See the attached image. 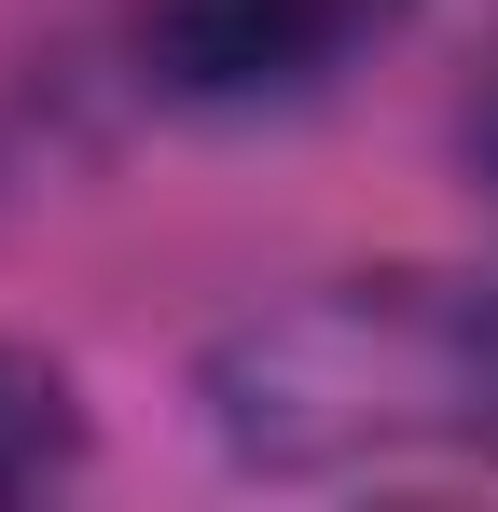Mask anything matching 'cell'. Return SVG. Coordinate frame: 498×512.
Returning <instances> with one entry per match:
<instances>
[{"label": "cell", "mask_w": 498, "mask_h": 512, "mask_svg": "<svg viewBox=\"0 0 498 512\" xmlns=\"http://www.w3.org/2000/svg\"><path fill=\"white\" fill-rule=\"evenodd\" d=\"M208 443L263 485H360L415 457H485V319L471 277H319L249 305L194 374Z\"/></svg>", "instance_id": "1"}, {"label": "cell", "mask_w": 498, "mask_h": 512, "mask_svg": "<svg viewBox=\"0 0 498 512\" xmlns=\"http://www.w3.org/2000/svg\"><path fill=\"white\" fill-rule=\"evenodd\" d=\"M388 14L402 0H166L153 56L194 97H277V84H319L332 56H360Z\"/></svg>", "instance_id": "2"}, {"label": "cell", "mask_w": 498, "mask_h": 512, "mask_svg": "<svg viewBox=\"0 0 498 512\" xmlns=\"http://www.w3.org/2000/svg\"><path fill=\"white\" fill-rule=\"evenodd\" d=\"M83 471V388L42 360V346L0 333V499H42Z\"/></svg>", "instance_id": "3"}, {"label": "cell", "mask_w": 498, "mask_h": 512, "mask_svg": "<svg viewBox=\"0 0 498 512\" xmlns=\"http://www.w3.org/2000/svg\"><path fill=\"white\" fill-rule=\"evenodd\" d=\"M457 139H471V167L498 180V28H485V56H471V97H457Z\"/></svg>", "instance_id": "4"}, {"label": "cell", "mask_w": 498, "mask_h": 512, "mask_svg": "<svg viewBox=\"0 0 498 512\" xmlns=\"http://www.w3.org/2000/svg\"><path fill=\"white\" fill-rule=\"evenodd\" d=\"M471 319H485V457H498V263L471 277Z\"/></svg>", "instance_id": "5"}]
</instances>
